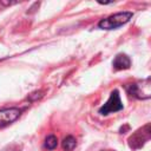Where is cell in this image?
<instances>
[{"label": "cell", "instance_id": "6da1fadb", "mask_svg": "<svg viewBox=\"0 0 151 151\" xmlns=\"http://www.w3.org/2000/svg\"><path fill=\"white\" fill-rule=\"evenodd\" d=\"M126 92L136 99H150L151 98V79H140L125 85Z\"/></svg>", "mask_w": 151, "mask_h": 151}, {"label": "cell", "instance_id": "7a4b0ae2", "mask_svg": "<svg viewBox=\"0 0 151 151\" xmlns=\"http://www.w3.org/2000/svg\"><path fill=\"white\" fill-rule=\"evenodd\" d=\"M133 17L132 12H118L98 22V27L101 29H116L126 22H129Z\"/></svg>", "mask_w": 151, "mask_h": 151}, {"label": "cell", "instance_id": "3957f363", "mask_svg": "<svg viewBox=\"0 0 151 151\" xmlns=\"http://www.w3.org/2000/svg\"><path fill=\"white\" fill-rule=\"evenodd\" d=\"M150 139H151V123H147L142 127H139L138 130H136L129 137L127 143L132 150H138L142 146H144V144Z\"/></svg>", "mask_w": 151, "mask_h": 151}, {"label": "cell", "instance_id": "277c9868", "mask_svg": "<svg viewBox=\"0 0 151 151\" xmlns=\"http://www.w3.org/2000/svg\"><path fill=\"white\" fill-rule=\"evenodd\" d=\"M123 103L120 99V94L118 92V90H113L110 93V97L107 99V101L99 109V113L101 116H107L110 113H114L118 112L120 110H123Z\"/></svg>", "mask_w": 151, "mask_h": 151}, {"label": "cell", "instance_id": "5b68a950", "mask_svg": "<svg viewBox=\"0 0 151 151\" xmlns=\"http://www.w3.org/2000/svg\"><path fill=\"white\" fill-rule=\"evenodd\" d=\"M21 114V110L18 107H9L0 110V129H4L15 122Z\"/></svg>", "mask_w": 151, "mask_h": 151}, {"label": "cell", "instance_id": "8992f818", "mask_svg": "<svg viewBox=\"0 0 151 151\" xmlns=\"http://www.w3.org/2000/svg\"><path fill=\"white\" fill-rule=\"evenodd\" d=\"M112 66L116 71H122V70H127L131 66V59L124 54V53H119L114 57Z\"/></svg>", "mask_w": 151, "mask_h": 151}, {"label": "cell", "instance_id": "52a82bcc", "mask_svg": "<svg viewBox=\"0 0 151 151\" xmlns=\"http://www.w3.org/2000/svg\"><path fill=\"white\" fill-rule=\"evenodd\" d=\"M61 146H63L64 151H72L77 146V139L71 134L66 136L61 142Z\"/></svg>", "mask_w": 151, "mask_h": 151}, {"label": "cell", "instance_id": "ba28073f", "mask_svg": "<svg viewBox=\"0 0 151 151\" xmlns=\"http://www.w3.org/2000/svg\"><path fill=\"white\" fill-rule=\"evenodd\" d=\"M44 146H45L47 150H54V149L58 146V138H57L54 134L47 136L46 139H45Z\"/></svg>", "mask_w": 151, "mask_h": 151}, {"label": "cell", "instance_id": "9c48e42d", "mask_svg": "<svg viewBox=\"0 0 151 151\" xmlns=\"http://www.w3.org/2000/svg\"><path fill=\"white\" fill-rule=\"evenodd\" d=\"M106 151H113V150H106Z\"/></svg>", "mask_w": 151, "mask_h": 151}]
</instances>
